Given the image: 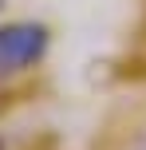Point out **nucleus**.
Wrapping results in <instances>:
<instances>
[{"label": "nucleus", "instance_id": "obj_1", "mask_svg": "<svg viewBox=\"0 0 146 150\" xmlns=\"http://www.w3.org/2000/svg\"><path fill=\"white\" fill-rule=\"evenodd\" d=\"M47 52V28L36 20L0 24V71H24Z\"/></svg>", "mask_w": 146, "mask_h": 150}, {"label": "nucleus", "instance_id": "obj_2", "mask_svg": "<svg viewBox=\"0 0 146 150\" xmlns=\"http://www.w3.org/2000/svg\"><path fill=\"white\" fill-rule=\"evenodd\" d=\"M0 8H4V0H0Z\"/></svg>", "mask_w": 146, "mask_h": 150}, {"label": "nucleus", "instance_id": "obj_3", "mask_svg": "<svg viewBox=\"0 0 146 150\" xmlns=\"http://www.w3.org/2000/svg\"><path fill=\"white\" fill-rule=\"evenodd\" d=\"M0 150H4V142H0Z\"/></svg>", "mask_w": 146, "mask_h": 150}]
</instances>
